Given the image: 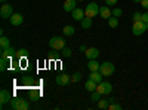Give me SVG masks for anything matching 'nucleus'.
I'll list each match as a JSON object with an SVG mask.
<instances>
[{
    "label": "nucleus",
    "instance_id": "nucleus-1",
    "mask_svg": "<svg viewBox=\"0 0 148 110\" xmlns=\"http://www.w3.org/2000/svg\"><path fill=\"white\" fill-rule=\"evenodd\" d=\"M49 48L53 51H62L65 48V39L61 37V36H53V37L49 40Z\"/></svg>",
    "mask_w": 148,
    "mask_h": 110
},
{
    "label": "nucleus",
    "instance_id": "nucleus-2",
    "mask_svg": "<svg viewBox=\"0 0 148 110\" xmlns=\"http://www.w3.org/2000/svg\"><path fill=\"white\" fill-rule=\"evenodd\" d=\"M10 109L12 110H28L30 103L24 98H12L10 101Z\"/></svg>",
    "mask_w": 148,
    "mask_h": 110
},
{
    "label": "nucleus",
    "instance_id": "nucleus-3",
    "mask_svg": "<svg viewBox=\"0 0 148 110\" xmlns=\"http://www.w3.org/2000/svg\"><path fill=\"white\" fill-rule=\"evenodd\" d=\"M99 71L102 73L104 77H108V76H113V75H114L116 67H114V64L111 63V61H104V63H101Z\"/></svg>",
    "mask_w": 148,
    "mask_h": 110
},
{
    "label": "nucleus",
    "instance_id": "nucleus-4",
    "mask_svg": "<svg viewBox=\"0 0 148 110\" xmlns=\"http://www.w3.org/2000/svg\"><path fill=\"white\" fill-rule=\"evenodd\" d=\"M99 6H98V3H89L88 6H86L84 9V14L86 17H89V18H93V17H98L99 15Z\"/></svg>",
    "mask_w": 148,
    "mask_h": 110
},
{
    "label": "nucleus",
    "instance_id": "nucleus-5",
    "mask_svg": "<svg viewBox=\"0 0 148 110\" xmlns=\"http://www.w3.org/2000/svg\"><path fill=\"white\" fill-rule=\"evenodd\" d=\"M145 31H147L145 22H142V21H135V22H133V26H132V33H133L135 36H142Z\"/></svg>",
    "mask_w": 148,
    "mask_h": 110
},
{
    "label": "nucleus",
    "instance_id": "nucleus-6",
    "mask_svg": "<svg viewBox=\"0 0 148 110\" xmlns=\"http://www.w3.org/2000/svg\"><path fill=\"white\" fill-rule=\"evenodd\" d=\"M96 91L101 92L102 95H108V94H111V91H113V85H111L110 82H104L102 80L101 83H98Z\"/></svg>",
    "mask_w": 148,
    "mask_h": 110
},
{
    "label": "nucleus",
    "instance_id": "nucleus-7",
    "mask_svg": "<svg viewBox=\"0 0 148 110\" xmlns=\"http://www.w3.org/2000/svg\"><path fill=\"white\" fill-rule=\"evenodd\" d=\"M12 92H9L8 89H2L0 91V104H2V109H3V106L6 104V103H10L12 101Z\"/></svg>",
    "mask_w": 148,
    "mask_h": 110
},
{
    "label": "nucleus",
    "instance_id": "nucleus-8",
    "mask_svg": "<svg viewBox=\"0 0 148 110\" xmlns=\"http://www.w3.org/2000/svg\"><path fill=\"white\" fill-rule=\"evenodd\" d=\"M70 82H71V76H68L67 73H61V75L56 76V85H59V86H67Z\"/></svg>",
    "mask_w": 148,
    "mask_h": 110
},
{
    "label": "nucleus",
    "instance_id": "nucleus-9",
    "mask_svg": "<svg viewBox=\"0 0 148 110\" xmlns=\"http://www.w3.org/2000/svg\"><path fill=\"white\" fill-rule=\"evenodd\" d=\"M14 15V8L12 5H3L2 9H0V17L2 18H10Z\"/></svg>",
    "mask_w": 148,
    "mask_h": 110
},
{
    "label": "nucleus",
    "instance_id": "nucleus-10",
    "mask_svg": "<svg viewBox=\"0 0 148 110\" xmlns=\"http://www.w3.org/2000/svg\"><path fill=\"white\" fill-rule=\"evenodd\" d=\"M84 55H86L88 59H96L98 57H99V49H98V48H88Z\"/></svg>",
    "mask_w": 148,
    "mask_h": 110
},
{
    "label": "nucleus",
    "instance_id": "nucleus-11",
    "mask_svg": "<svg viewBox=\"0 0 148 110\" xmlns=\"http://www.w3.org/2000/svg\"><path fill=\"white\" fill-rule=\"evenodd\" d=\"M9 21H10V24L14 27H19L21 24L24 22V17L21 15V14H14L10 18H9Z\"/></svg>",
    "mask_w": 148,
    "mask_h": 110
},
{
    "label": "nucleus",
    "instance_id": "nucleus-12",
    "mask_svg": "<svg viewBox=\"0 0 148 110\" xmlns=\"http://www.w3.org/2000/svg\"><path fill=\"white\" fill-rule=\"evenodd\" d=\"M71 18L74 19V21H82L84 17H86V14H84V10L82 9V8H76V9H74L73 12H71Z\"/></svg>",
    "mask_w": 148,
    "mask_h": 110
},
{
    "label": "nucleus",
    "instance_id": "nucleus-13",
    "mask_svg": "<svg viewBox=\"0 0 148 110\" xmlns=\"http://www.w3.org/2000/svg\"><path fill=\"white\" fill-rule=\"evenodd\" d=\"M14 55H16V51L14 49L12 46H9V48H5V49H2V52H0V57H3V58H8V59H10Z\"/></svg>",
    "mask_w": 148,
    "mask_h": 110
},
{
    "label": "nucleus",
    "instance_id": "nucleus-14",
    "mask_svg": "<svg viewBox=\"0 0 148 110\" xmlns=\"http://www.w3.org/2000/svg\"><path fill=\"white\" fill-rule=\"evenodd\" d=\"M99 15H101V18H104V19L108 21L111 17H113V12H111L110 6H102V8L99 9Z\"/></svg>",
    "mask_w": 148,
    "mask_h": 110
},
{
    "label": "nucleus",
    "instance_id": "nucleus-15",
    "mask_svg": "<svg viewBox=\"0 0 148 110\" xmlns=\"http://www.w3.org/2000/svg\"><path fill=\"white\" fill-rule=\"evenodd\" d=\"M76 8H77V0H65V3H64L65 12H73Z\"/></svg>",
    "mask_w": 148,
    "mask_h": 110
},
{
    "label": "nucleus",
    "instance_id": "nucleus-16",
    "mask_svg": "<svg viewBox=\"0 0 148 110\" xmlns=\"http://www.w3.org/2000/svg\"><path fill=\"white\" fill-rule=\"evenodd\" d=\"M102 73L99 71V70H98V71H90V75H89V79L90 80H93L95 83H101L102 82Z\"/></svg>",
    "mask_w": 148,
    "mask_h": 110
},
{
    "label": "nucleus",
    "instance_id": "nucleus-17",
    "mask_svg": "<svg viewBox=\"0 0 148 110\" xmlns=\"http://www.w3.org/2000/svg\"><path fill=\"white\" fill-rule=\"evenodd\" d=\"M88 68L90 71H98L101 68V63H98L96 59H89V63H88Z\"/></svg>",
    "mask_w": 148,
    "mask_h": 110
},
{
    "label": "nucleus",
    "instance_id": "nucleus-18",
    "mask_svg": "<svg viewBox=\"0 0 148 110\" xmlns=\"http://www.w3.org/2000/svg\"><path fill=\"white\" fill-rule=\"evenodd\" d=\"M96 86H98V83H95L93 80H86V83H84V88H86V91H89V92H93V91H96Z\"/></svg>",
    "mask_w": 148,
    "mask_h": 110
},
{
    "label": "nucleus",
    "instance_id": "nucleus-19",
    "mask_svg": "<svg viewBox=\"0 0 148 110\" xmlns=\"http://www.w3.org/2000/svg\"><path fill=\"white\" fill-rule=\"evenodd\" d=\"M80 26H82V28H90V27H92V18L84 17V18L80 21Z\"/></svg>",
    "mask_w": 148,
    "mask_h": 110
},
{
    "label": "nucleus",
    "instance_id": "nucleus-20",
    "mask_svg": "<svg viewBox=\"0 0 148 110\" xmlns=\"http://www.w3.org/2000/svg\"><path fill=\"white\" fill-rule=\"evenodd\" d=\"M9 46H10L9 37H6V36H2V37H0V48H2V49H5V48H9Z\"/></svg>",
    "mask_w": 148,
    "mask_h": 110
},
{
    "label": "nucleus",
    "instance_id": "nucleus-21",
    "mask_svg": "<svg viewBox=\"0 0 148 110\" xmlns=\"http://www.w3.org/2000/svg\"><path fill=\"white\" fill-rule=\"evenodd\" d=\"M108 26H110L111 28H117V27H119V18H117V17H111V18L108 19Z\"/></svg>",
    "mask_w": 148,
    "mask_h": 110
},
{
    "label": "nucleus",
    "instance_id": "nucleus-22",
    "mask_svg": "<svg viewBox=\"0 0 148 110\" xmlns=\"http://www.w3.org/2000/svg\"><path fill=\"white\" fill-rule=\"evenodd\" d=\"M18 59H21V58H27L28 57V51L25 49V48H22V49H19V51H16V55H15Z\"/></svg>",
    "mask_w": 148,
    "mask_h": 110
},
{
    "label": "nucleus",
    "instance_id": "nucleus-23",
    "mask_svg": "<svg viewBox=\"0 0 148 110\" xmlns=\"http://www.w3.org/2000/svg\"><path fill=\"white\" fill-rule=\"evenodd\" d=\"M110 103H111V100H110V98H107V100L101 98L99 101H98V107H99V109H108Z\"/></svg>",
    "mask_w": 148,
    "mask_h": 110
},
{
    "label": "nucleus",
    "instance_id": "nucleus-24",
    "mask_svg": "<svg viewBox=\"0 0 148 110\" xmlns=\"http://www.w3.org/2000/svg\"><path fill=\"white\" fill-rule=\"evenodd\" d=\"M74 33H76V28H74L73 26H65L64 27V34L65 36H73Z\"/></svg>",
    "mask_w": 148,
    "mask_h": 110
},
{
    "label": "nucleus",
    "instance_id": "nucleus-25",
    "mask_svg": "<svg viewBox=\"0 0 148 110\" xmlns=\"http://www.w3.org/2000/svg\"><path fill=\"white\" fill-rule=\"evenodd\" d=\"M8 63H9V59L8 58H0V71H5L8 68Z\"/></svg>",
    "mask_w": 148,
    "mask_h": 110
},
{
    "label": "nucleus",
    "instance_id": "nucleus-26",
    "mask_svg": "<svg viewBox=\"0 0 148 110\" xmlns=\"http://www.w3.org/2000/svg\"><path fill=\"white\" fill-rule=\"evenodd\" d=\"M101 98H102V94L101 92H98V91H93L92 92V98H90L92 101H99Z\"/></svg>",
    "mask_w": 148,
    "mask_h": 110
},
{
    "label": "nucleus",
    "instance_id": "nucleus-27",
    "mask_svg": "<svg viewBox=\"0 0 148 110\" xmlns=\"http://www.w3.org/2000/svg\"><path fill=\"white\" fill-rule=\"evenodd\" d=\"M82 77H83V75H82V73L76 71L74 75H71V82H79V80H82Z\"/></svg>",
    "mask_w": 148,
    "mask_h": 110
},
{
    "label": "nucleus",
    "instance_id": "nucleus-28",
    "mask_svg": "<svg viewBox=\"0 0 148 110\" xmlns=\"http://www.w3.org/2000/svg\"><path fill=\"white\" fill-rule=\"evenodd\" d=\"M108 109L110 110H121L123 107L119 104V103H116V101H113V103H110V106H108Z\"/></svg>",
    "mask_w": 148,
    "mask_h": 110
},
{
    "label": "nucleus",
    "instance_id": "nucleus-29",
    "mask_svg": "<svg viewBox=\"0 0 148 110\" xmlns=\"http://www.w3.org/2000/svg\"><path fill=\"white\" fill-rule=\"evenodd\" d=\"M71 55H73V51L70 49V48H67V46H65L64 49H62V57H64V58H70Z\"/></svg>",
    "mask_w": 148,
    "mask_h": 110
},
{
    "label": "nucleus",
    "instance_id": "nucleus-30",
    "mask_svg": "<svg viewBox=\"0 0 148 110\" xmlns=\"http://www.w3.org/2000/svg\"><path fill=\"white\" fill-rule=\"evenodd\" d=\"M40 97V91H31V94H30V98H31V101H37V98Z\"/></svg>",
    "mask_w": 148,
    "mask_h": 110
},
{
    "label": "nucleus",
    "instance_id": "nucleus-31",
    "mask_svg": "<svg viewBox=\"0 0 148 110\" xmlns=\"http://www.w3.org/2000/svg\"><path fill=\"white\" fill-rule=\"evenodd\" d=\"M111 12H113V17H121V14H123V10L120 9V8H114L113 10H111Z\"/></svg>",
    "mask_w": 148,
    "mask_h": 110
},
{
    "label": "nucleus",
    "instance_id": "nucleus-32",
    "mask_svg": "<svg viewBox=\"0 0 148 110\" xmlns=\"http://www.w3.org/2000/svg\"><path fill=\"white\" fill-rule=\"evenodd\" d=\"M132 19H133V22H135V21H141V19H142V14H139V12H135L133 17H132Z\"/></svg>",
    "mask_w": 148,
    "mask_h": 110
},
{
    "label": "nucleus",
    "instance_id": "nucleus-33",
    "mask_svg": "<svg viewBox=\"0 0 148 110\" xmlns=\"http://www.w3.org/2000/svg\"><path fill=\"white\" fill-rule=\"evenodd\" d=\"M119 0H105V5L107 6H116Z\"/></svg>",
    "mask_w": 148,
    "mask_h": 110
},
{
    "label": "nucleus",
    "instance_id": "nucleus-34",
    "mask_svg": "<svg viewBox=\"0 0 148 110\" xmlns=\"http://www.w3.org/2000/svg\"><path fill=\"white\" fill-rule=\"evenodd\" d=\"M141 6L148 10V0H141Z\"/></svg>",
    "mask_w": 148,
    "mask_h": 110
},
{
    "label": "nucleus",
    "instance_id": "nucleus-35",
    "mask_svg": "<svg viewBox=\"0 0 148 110\" xmlns=\"http://www.w3.org/2000/svg\"><path fill=\"white\" fill-rule=\"evenodd\" d=\"M142 22H148V12H145V14H142Z\"/></svg>",
    "mask_w": 148,
    "mask_h": 110
},
{
    "label": "nucleus",
    "instance_id": "nucleus-36",
    "mask_svg": "<svg viewBox=\"0 0 148 110\" xmlns=\"http://www.w3.org/2000/svg\"><path fill=\"white\" fill-rule=\"evenodd\" d=\"M24 83H27V85H30V83H33V80H31L30 77H25V79H24Z\"/></svg>",
    "mask_w": 148,
    "mask_h": 110
},
{
    "label": "nucleus",
    "instance_id": "nucleus-37",
    "mask_svg": "<svg viewBox=\"0 0 148 110\" xmlns=\"http://www.w3.org/2000/svg\"><path fill=\"white\" fill-rule=\"evenodd\" d=\"M86 49H88V48H86V45H80V51H82V52H86Z\"/></svg>",
    "mask_w": 148,
    "mask_h": 110
},
{
    "label": "nucleus",
    "instance_id": "nucleus-38",
    "mask_svg": "<svg viewBox=\"0 0 148 110\" xmlns=\"http://www.w3.org/2000/svg\"><path fill=\"white\" fill-rule=\"evenodd\" d=\"M133 2H135V3H141V0H133Z\"/></svg>",
    "mask_w": 148,
    "mask_h": 110
},
{
    "label": "nucleus",
    "instance_id": "nucleus-39",
    "mask_svg": "<svg viewBox=\"0 0 148 110\" xmlns=\"http://www.w3.org/2000/svg\"><path fill=\"white\" fill-rule=\"evenodd\" d=\"M0 2H2V3H6V2H8V0H0Z\"/></svg>",
    "mask_w": 148,
    "mask_h": 110
},
{
    "label": "nucleus",
    "instance_id": "nucleus-40",
    "mask_svg": "<svg viewBox=\"0 0 148 110\" xmlns=\"http://www.w3.org/2000/svg\"><path fill=\"white\" fill-rule=\"evenodd\" d=\"M145 27H147V30H148V22H145Z\"/></svg>",
    "mask_w": 148,
    "mask_h": 110
}]
</instances>
